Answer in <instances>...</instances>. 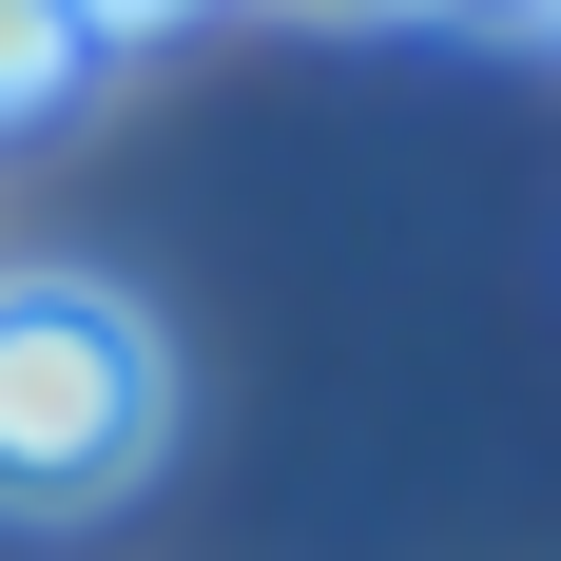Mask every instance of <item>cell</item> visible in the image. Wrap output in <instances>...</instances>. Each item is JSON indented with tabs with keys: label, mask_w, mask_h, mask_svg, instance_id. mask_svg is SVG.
Returning <instances> with one entry per match:
<instances>
[{
	"label": "cell",
	"mask_w": 561,
	"mask_h": 561,
	"mask_svg": "<svg viewBox=\"0 0 561 561\" xmlns=\"http://www.w3.org/2000/svg\"><path fill=\"white\" fill-rule=\"evenodd\" d=\"M116 58V20H58V0H0V136H39L78 78Z\"/></svg>",
	"instance_id": "7a4b0ae2"
},
{
	"label": "cell",
	"mask_w": 561,
	"mask_h": 561,
	"mask_svg": "<svg viewBox=\"0 0 561 561\" xmlns=\"http://www.w3.org/2000/svg\"><path fill=\"white\" fill-rule=\"evenodd\" d=\"M174 446V348L98 272H0V523H98Z\"/></svg>",
	"instance_id": "6da1fadb"
}]
</instances>
